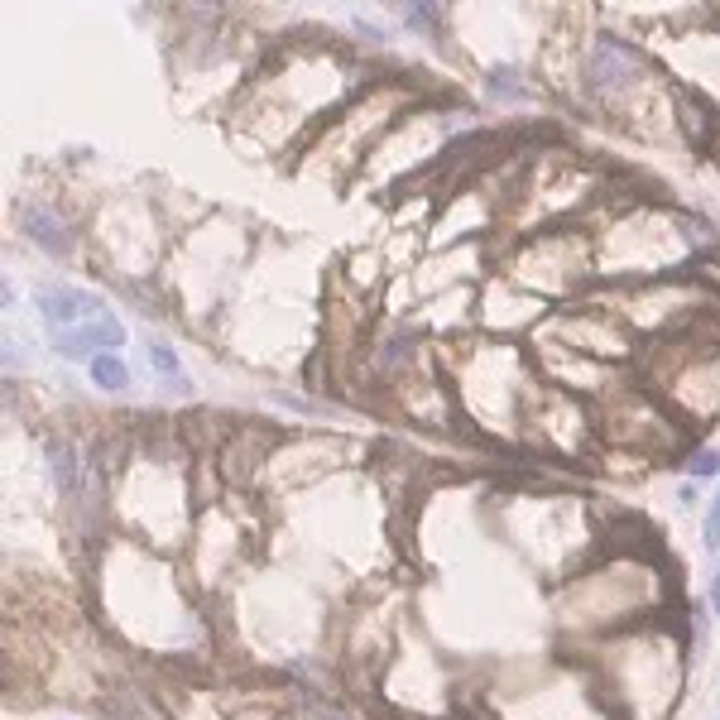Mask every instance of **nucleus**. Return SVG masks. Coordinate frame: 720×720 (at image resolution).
<instances>
[{"instance_id": "f8f14e48", "label": "nucleus", "mask_w": 720, "mask_h": 720, "mask_svg": "<svg viewBox=\"0 0 720 720\" xmlns=\"http://www.w3.org/2000/svg\"><path fill=\"white\" fill-rule=\"evenodd\" d=\"M711 610L720 615V576H716V586H711Z\"/></svg>"}, {"instance_id": "1a4fd4ad", "label": "nucleus", "mask_w": 720, "mask_h": 720, "mask_svg": "<svg viewBox=\"0 0 720 720\" xmlns=\"http://www.w3.org/2000/svg\"><path fill=\"white\" fill-rule=\"evenodd\" d=\"M149 365H154L159 375H168V380L183 384V370H178V356H173V346H168V341H149Z\"/></svg>"}, {"instance_id": "9b49d317", "label": "nucleus", "mask_w": 720, "mask_h": 720, "mask_svg": "<svg viewBox=\"0 0 720 720\" xmlns=\"http://www.w3.org/2000/svg\"><path fill=\"white\" fill-rule=\"evenodd\" d=\"M706 548H720V495L711 500V514H706Z\"/></svg>"}, {"instance_id": "423d86ee", "label": "nucleus", "mask_w": 720, "mask_h": 720, "mask_svg": "<svg viewBox=\"0 0 720 720\" xmlns=\"http://www.w3.org/2000/svg\"><path fill=\"white\" fill-rule=\"evenodd\" d=\"M20 226L24 236L34 240V245H44L48 255H68L72 240H68V226L53 216V207H39V202H24L20 207Z\"/></svg>"}, {"instance_id": "f03ea898", "label": "nucleus", "mask_w": 720, "mask_h": 720, "mask_svg": "<svg viewBox=\"0 0 720 720\" xmlns=\"http://www.w3.org/2000/svg\"><path fill=\"white\" fill-rule=\"evenodd\" d=\"M557 615L567 629L586 634H624L634 624L663 620L668 615V581L658 572L653 552H605L600 567H581L567 576L562 596H557Z\"/></svg>"}, {"instance_id": "6e6552de", "label": "nucleus", "mask_w": 720, "mask_h": 720, "mask_svg": "<svg viewBox=\"0 0 720 720\" xmlns=\"http://www.w3.org/2000/svg\"><path fill=\"white\" fill-rule=\"evenodd\" d=\"M87 370H92V380L106 389V394H120V389H130V365L116 356V351H101L96 360H87Z\"/></svg>"}, {"instance_id": "39448f33", "label": "nucleus", "mask_w": 720, "mask_h": 720, "mask_svg": "<svg viewBox=\"0 0 720 720\" xmlns=\"http://www.w3.org/2000/svg\"><path fill=\"white\" fill-rule=\"evenodd\" d=\"M125 341V332H120V322L116 317H92V322H82V327H68V332H58L53 336V351L58 356H68V360H96L101 351H111V346H120Z\"/></svg>"}, {"instance_id": "9d476101", "label": "nucleus", "mask_w": 720, "mask_h": 720, "mask_svg": "<svg viewBox=\"0 0 720 720\" xmlns=\"http://www.w3.org/2000/svg\"><path fill=\"white\" fill-rule=\"evenodd\" d=\"M720 471V452L716 447H692V456H687V476H716Z\"/></svg>"}, {"instance_id": "0eeeda50", "label": "nucleus", "mask_w": 720, "mask_h": 720, "mask_svg": "<svg viewBox=\"0 0 720 720\" xmlns=\"http://www.w3.org/2000/svg\"><path fill=\"white\" fill-rule=\"evenodd\" d=\"M677 116H682V125H687V135H692L696 149H711V140H716V116H711V106H706L701 96L677 92Z\"/></svg>"}, {"instance_id": "f257e3e1", "label": "nucleus", "mask_w": 720, "mask_h": 720, "mask_svg": "<svg viewBox=\"0 0 720 720\" xmlns=\"http://www.w3.org/2000/svg\"><path fill=\"white\" fill-rule=\"evenodd\" d=\"M591 682L615 720H668L687 682V634L677 620H648L591 648Z\"/></svg>"}, {"instance_id": "20e7f679", "label": "nucleus", "mask_w": 720, "mask_h": 720, "mask_svg": "<svg viewBox=\"0 0 720 720\" xmlns=\"http://www.w3.org/2000/svg\"><path fill=\"white\" fill-rule=\"evenodd\" d=\"M34 303H39V317H44L48 336L101 317V298H96V293H82V288H68V284H44L34 293Z\"/></svg>"}, {"instance_id": "7ed1b4c3", "label": "nucleus", "mask_w": 720, "mask_h": 720, "mask_svg": "<svg viewBox=\"0 0 720 720\" xmlns=\"http://www.w3.org/2000/svg\"><path fill=\"white\" fill-rule=\"evenodd\" d=\"M663 408L677 413L682 423H701L720 413V346L696 341V351L677 360V370L663 380Z\"/></svg>"}]
</instances>
